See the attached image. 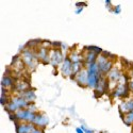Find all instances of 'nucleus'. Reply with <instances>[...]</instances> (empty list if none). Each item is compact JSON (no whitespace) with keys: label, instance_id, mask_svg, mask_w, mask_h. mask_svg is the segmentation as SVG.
Wrapping results in <instances>:
<instances>
[{"label":"nucleus","instance_id":"1","mask_svg":"<svg viewBox=\"0 0 133 133\" xmlns=\"http://www.w3.org/2000/svg\"><path fill=\"white\" fill-rule=\"evenodd\" d=\"M12 84V80H10V78H4L3 81H2V85L5 86V85H11Z\"/></svg>","mask_w":133,"mask_h":133},{"label":"nucleus","instance_id":"3","mask_svg":"<svg viewBox=\"0 0 133 133\" xmlns=\"http://www.w3.org/2000/svg\"><path fill=\"white\" fill-rule=\"evenodd\" d=\"M131 88H132V91H133V82L131 83Z\"/></svg>","mask_w":133,"mask_h":133},{"label":"nucleus","instance_id":"2","mask_svg":"<svg viewBox=\"0 0 133 133\" xmlns=\"http://www.w3.org/2000/svg\"><path fill=\"white\" fill-rule=\"evenodd\" d=\"M77 132H78V133H82V131H81V129H78V130H77Z\"/></svg>","mask_w":133,"mask_h":133}]
</instances>
